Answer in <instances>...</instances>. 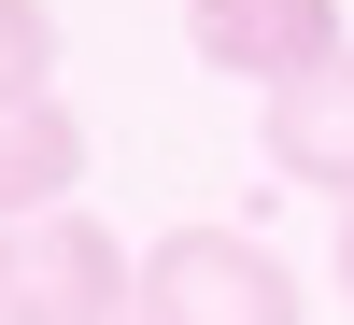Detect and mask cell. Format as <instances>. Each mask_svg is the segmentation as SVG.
<instances>
[{"mask_svg": "<svg viewBox=\"0 0 354 325\" xmlns=\"http://www.w3.org/2000/svg\"><path fill=\"white\" fill-rule=\"evenodd\" d=\"M340 297H354V213H340Z\"/></svg>", "mask_w": 354, "mask_h": 325, "instance_id": "cell-7", "label": "cell"}, {"mask_svg": "<svg viewBox=\"0 0 354 325\" xmlns=\"http://www.w3.org/2000/svg\"><path fill=\"white\" fill-rule=\"evenodd\" d=\"M43 85H57V14L0 0V99H43Z\"/></svg>", "mask_w": 354, "mask_h": 325, "instance_id": "cell-6", "label": "cell"}, {"mask_svg": "<svg viewBox=\"0 0 354 325\" xmlns=\"http://www.w3.org/2000/svg\"><path fill=\"white\" fill-rule=\"evenodd\" d=\"M128 311H142V255L85 198L0 226V325H128Z\"/></svg>", "mask_w": 354, "mask_h": 325, "instance_id": "cell-1", "label": "cell"}, {"mask_svg": "<svg viewBox=\"0 0 354 325\" xmlns=\"http://www.w3.org/2000/svg\"><path fill=\"white\" fill-rule=\"evenodd\" d=\"M270 170L354 213V57H326L312 85H283V99H270Z\"/></svg>", "mask_w": 354, "mask_h": 325, "instance_id": "cell-5", "label": "cell"}, {"mask_svg": "<svg viewBox=\"0 0 354 325\" xmlns=\"http://www.w3.org/2000/svg\"><path fill=\"white\" fill-rule=\"evenodd\" d=\"M185 43L213 57L227 85H270V99L312 85L326 57H354L340 43V0H185Z\"/></svg>", "mask_w": 354, "mask_h": 325, "instance_id": "cell-3", "label": "cell"}, {"mask_svg": "<svg viewBox=\"0 0 354 325\" xmlns=\"http://www.w3.org/2000/svg\"><path fill=\"white\" fill-rule=\"evenodd\" d=\"M85 198V113L57 99H0V226H28V213H71Z\"/></svg>", "mask_w": 354, "mask_h": 325, "instance_id": "cell-4", "label": "cell"}, {"mask_svg": "<svg viewBox=\"0 0 354 325\" xmlns=\"http://www.w3.org/2000/svg\"><path fill=\"white\" fill-rule=\"evenodd\" d=\"M128 325H312V283L255 226H170L142 255V311Z\"/></svg>", "mask_w": 354, "mask_h": 325, "instance_id": "cell-2", "label": "cell"}]
</instances>
